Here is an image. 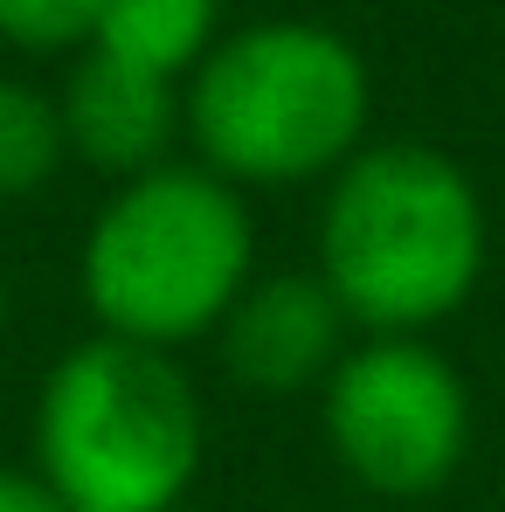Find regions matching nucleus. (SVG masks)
<instances>
[{
    "instance_id": "f257e3e1",
    "label": "nucleus",
    "mask_w": 505,
    "mask_h": 512,
    "mask_svg": "<svg viewBox=\"0 0 505 512\" xmlns=\"http://www.w3.org/2000/svg\"><path fill=\"white\" fill-rule=\"evenodd\" d=\"M485 263V194L429 139H367L319 187L312 270L360 340H429L478 298Z\"/></svg>"
},
{
    "instance_id": "f03ea898",
    "label": "nucleus",
    "mask_w": 505,
    "mask_h": 512,
    "mask_svg": "<svg viewBox=\"0 0 505 512\" xmlns=\"http://www.w3.org/2000/svg\"><path fill=\"white\" fill-rule=\"evenodd\" d=\"M256 270L250 194L215 180L201 160H167L104 187V201L90 208L77 243V298L90 333L187 353L215 340Z\"/></svg>"
},
{
    "instance_id": "7ed1b4c3",
    "label": "nucleus",
    "mask_w": 505,
    "mask_h": 512,
    "mask_svg": "<svg viewBox=\"0 0 505 512\" xmlns=\"http://www.w3.org/2000/svg\"><path fill=\"white\" fill-rule=\"evenodd\" d=\"M187 104V160L243 187H326L374 125L367 56L326 21H243L201 56L180 84Z\"/></svg>"
},
{
    "instance_id": "20e7f679",
    "label": "nucleus",
    "mask_w": 505,
    "mask_h": 512,
    "mask_svg": "<svg viewBox=\"0 0 505 512\" xmlns=\"http://www.w3.org/2000/svg\"><path fill=\"white\" fill-rule=\"evenodd\" d=\"M201 457L208 409L180 353L90 333L42 367L28 471L70 512H180Z\"/></svg>"
},
{
    "instance_id": "39448f33",
    "label": "nucleus",
    "mask_w": 505,
    "mask_h": 512,
    "mask_svg": "<svg viewBox=\"0 0 505 512\" xmlns=\"http://www.w3.org/2000/svg\"><path fill=\"white\" fill-rule=\"evenodd\" d=\"M312 402L339 478L381 506L436 499L478 436L471 381L436 340H353Z\"/></svg>"
},
{
    "instance_id": "423d86ee",
    "label": "nucleus",
    "mask_w": 505,
    "mask_h": 512,
    "mask_svg": "<svg viewBox=\"0 0 505 512\" xmlns=\"http://www.w3.org/2000/svg\"><path fill=\"white\" fill-rule=\"evenodd\" d=\"M353 340L360 333L346 326L339 298L305 263V270H256L208 346L236 395L284 402V395H319Z\"/></svg>"
},
{
    "instance_id": "0eeeda50",
    "label": "nucleus",
    "mask_w": 505,
    "mask_h": 512,
    "mask_svg": "<svg viewBox=\"0 0 505 512\" xmlns=\"http://www.w3.org/2000/svg\"><path fill=\"white\" fill-rule=\"evenodd\" d=\"M56 104H63L70 160L90 167L104 187L167 167V160H180V146H187L180 84L146 77V70H132V63H111V56H97V49H84V56L70 63Z\"/></svg>"
},
{
    "instance_id": "6e6552de",
    "label": "nucleus",
    "mask_w": 505,
    "mask_h": 512,
    "mask_svg": "<svg viewBox=\"0 0 505 512\" xmlns=\"http://www.w3.org/2000/svg\"><path fill=\"white\" fill-rule=\"evenodd\" d=\"M215 42H222V0H104L90 28L97 56L167 84H187Z\"/></svg>"
},
{
    "instance_id": "1a4fd4ad",
    "label": "nucleus",
    "mask_w": 505,
    "mask_h": 512,
    "mask_svg": "<svg viewBox=\"0 0 505 512\" xmlns=\"http://www.w3.org/2000/svg\"><path fill=\"white\" fill-rule=\"evenodd\" d=\"M63 167H70V139H63L56 90L28 84V77H0V208L49 194Z\"/></svg>"
},
{
    "instance_id": "9d476101",
    "label": "nucleus",
    "mask_w": 505,
    "mask_h": 512,
    "mask_svg": "<svg viewBox=\"0 0 505 512\" xmlns=\"http://www.w3.org/2000/svg\"><path fill=\"white\" fill-rule=\"evenodd\" d=\"M104 0H0V42L14 56H84Z\"/></svg>"
},
{
    "instance_id": "9b49d317",
    "label": "nucleus",
    "mask_w": 505,
    "mask_h": 512,
    "mask_svg": "<svg viewBox=\"0 0 505 512\" xmlns=\"http://www.w3.org/2000/svg\"><path fill=\"white\" fill-rule=\"evenodd\" d=\"M0 512H70L28 464H0Z\"/></svg>"
},
{
    "instance_id": "f8f14e48",
    "label": "nucleus",
    "mask_w": 505,
    "mask_h": 512,
    "mask_svg": "<svg viewBox=\"0 0 505 512\" xmlns=\"http://www.w3.org/2000/svg\"><path fill=\"white\" fill-rule=\"evenodd\" d=\"M7 319H14V291H7V270H0V340H7Z\"/></svg>"
}]
</instances>
